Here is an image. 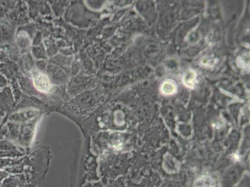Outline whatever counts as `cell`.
Wrapping results in <instances>:
<instances>
[{"mask_svg":"<svg viewBox=\"0 0 250 187\" xmlns=\"http://www.w3.org/2000/svg\"><path fill=\"white\" fill-rule=\"evenodd\" d=\"M33 83L35 88L43 93H49L51 90V84L49 77L42 72H35Z\"/></svg>","mask_w":250,"mask_h":187,"instance_id":"cell-1","label":"cell"},{"mask_svg":"<svg viewBox=\"0 0 250 187\" xmlns=\"http://www.w3.org/2000/svg\"><path fill=\"white\" fill-rule=\"evenodd\" d=\"M23 156L22 153L18 151L14 146L6 142H0V157L1 158H20Z\"/></svg>","mask_w":250,"mask_h":187,"instance_id":"cell-2","label":"cell"},{"mask_svg":"<svg viewBox=\"0 0 250 187\" xmlns=\"http://www.w3.org/2000/svg\"><path fill=\"white\" fill-rule=\"evenodd\" d=\"M26 186V179L24 175L14 174L9 175L2 182V187H24Z\"/></svg>","mask_w":250,"mask_h":187,"instance_id":"cell-3","label":"cell"},{"mask_svg":"<svg viewBox=\"0 0 250 187\" xmlns=\"http://www.w3.org/2000/svg\"><path fill=\"white\" fill-rule=\"evenodd\" d=\"M22 161H23V159L1 158V157H0V170H5L6 168L11 167V166L20 164Z\"/></svg>","mask_w":250,"mask_h":187,"instance_id":"cell-4","label":"cell"},{"mask_svg":"<svg viewBox=\"0 0 250 187\" xmlns=\"http://www.w3.org/2000/svg\"><path fill=\"white\" fill-rule=\"evenodd\" d=\"M195 73L192 70H190L186 73L184 77V84L186 87L189 88H194L195 83Z\"/></svg>","mask_w":250,"mask_h":187,"instance_id":"cell-5","label":"cell"},{"mask_svg":"<svg viewBox=\"0 0 250 187\" xmlns=\"http://www.w3.org/2000/svg\"><path fill=\"white\" fill-rule=\"evenodd\" d=\"M176 88L175 84L167 81L164 83L161 86V91L166 95H171L176 91Z\"/></svg>","mask_w":250,"mask_h":187,"instance_id":"cell-6","label":"cell"},{"mask_svg":"<svg viewBox=\"0 0 250 187\" xmlns=\"http://www.w3.org/2000/svg\"><path fill=\"white\" fill-rule=\"evenodd\" d=\"M9 176V173L6 172L5 170H0V186H1L2 182L6 177Z\"/></svg>","mask_w":250,"mask_h":187,"instance_id":"cell-7","label":"cell"},{"mask_svg":"<svg viewBox=\"0 0 250 187\" xmlns=\"http://www.w3.org/2000/svg\"><path fill=\"white\" fill-rule=\"evenodd\" d=\"M87 187H101L100 186L99 184H94V185H91V186H89Z\"/></svg>","mask_w":250,"mask_h":187,"instance_id":"cell-8","label":"cell"},{"mask_svg":"<svg viewBox=\"0 0 250 187\" xmlns=\"http://www.w3.org/2000/svg\"><path fill=\"white\" fill-rule=\"evenodd\" d=\"M0 187H2L1 186H0Z\"/></svg>","mask_w":250,"mask_h":187,"instance_id":"cell-9","label":"cell"}]
</instances>
